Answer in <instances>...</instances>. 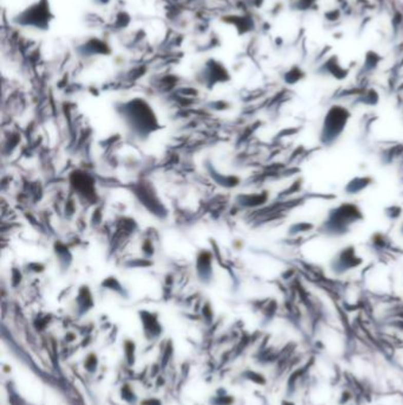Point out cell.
<instances>
[{
    "label": "cell",
    "mask_w": 403,
    "mask_h": 405,
    "mask_svg": "<svg viewBox=\"0 0 403 405\" xmlns=\"http://www.w3.org/2000/svg\"><path fill=\"white\" fill-rule=\"evenodd\" d=\"M344 118L346 116H339V113L336 114V120L335 119H330L328 118L327 121H325V131L328 134H332V135H338V133L340 131L343 130V126H344ZM325 133V135H327Z\"/></svg>",
    "instance_id": "cell-1"
}]
</instances>
